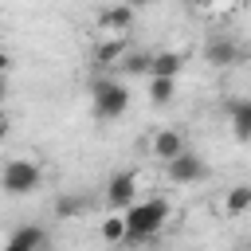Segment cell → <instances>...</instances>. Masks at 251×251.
<instances>
[{
	"mask_svg": "<svg viewBox=\"0 0 251 251\" xmlns=\"http://www.w3.org/2000/svg\"><path fill=\"white\" fill-rule=\"evenodd\" d=\"M184 145H188V141H184V133H180V129H173V126H161V129L149 137V153H153L157 161H169V157H176Z\"/></svg>",
	"mask_w": 251,
	"mask_h": 251,
	"instance_id": "cell-9",
	"label": "cell"
},
{
	"mask_svg": "<svg viewBox=\"0 0 251 251\" xmlns=\"http://www.w3.org/2000/svg\"><path fill=\"white\" fill-rule=\"evenodd\" d=\"M126 4H129V8H133V12H137V8H149V4H153V0H126Z\"/></svg>",
	"mask_w": 251,
	"mask_h": 251,
	"instance_id": "cell-18",
	"label": "cell"
},
{
	"mask_svg": "<svg viewBox=\"0 0 251 251\" xmlns=\"http://www.w3.org/2000/svg\"><path fill=\"white\" fill-rule=\"evenodd\" d=\"M90 106H94V118H102V122L122 118V114L129 110V90H126V82H118L114 75L94 78V82H90Z\"/></svg>",
	"mask_w": 251,
	"mask_h": 251,
	"instance_id": "cell-3",
	"label": "cell"
},
{
	"mask_svg": "<svg viewBox=\"0 0 251 251\" xmlns=\"http://www.w3.org/2000/svg\"><path fill=\"white\" fill-rule=\"evenodd\" d=\"M133 27V8L129 4H114V8H102L98 20H94V39L98 35H126Z\"/></svg>",
	"mask_w": 251,
	"mask_h": 251,
	"instance_id": "cell-5",
	"label": "cell"
},
{
	"mask_svg": "<svg viewBox=\"0 0 251 251\" xmlns=\"http://www.w3.org/2000/svg\"><path fill=\"white\" fill-rule=\"evenodd\" d=\"M224 212H227L231 220L247 216V212H251V184H231V192L224 196Z\"/></svg>",
	"mask_w": 251,
	"mask_h": 251,
	"instance_id": "cell-12",
	"label": "cell"
},
{
	"mask_svg": "<svg viewBox=\"0 0 251 251\" xmlns=\"http://www.w3.org/2000/svg\"><path fill=\"white\" fill-rule=\"evenodd\" d=\"M204 59L212 63V67H235V63H243V47L231 39V35H212L208 43H204Z\"/></svg>",
	"mask_w": 251,
	"mask_h": 251,
	"instance_id": "cell-7",
	"label": "cell"
},
{
	"mask_svg": "<svg viewBox=\"0 0 251 251\" xmlns=\"http://www.w3.org/2000/svg\"><path fill=\"white\" fill-rule=\"evenodd\" d=\"M8 67H12V59H8V51H0V75H8Z\"/></svg>",
	"mask_w": 251,
	"mask_h": 251,
	"instance_id": "cell-17",
	"label": "cell"
},
{
	"mask_svg": "<svg viewBox=\"0 0 251 251\" xmlns=\"http://www.w3.org/2000/svg\"><path fill=\"white\" fill-rule=\"evenodd\" d=\"M47 243H51V235H47V227H39V224H24V227H16V231L4 239L8 251H43Z\"/></svg>",
	"mask_w": 251,
	"mask_h": 251,
	"instance_id": "cell-8",
	"label": "cell"
},
{
	"mask_svg": "<svg viewBox=\"0 0 251 251\" xmlns=\"http://www.w3.org/2000/svg\"><path fill=\"white\" fill-rule=\"evenodd\" d=\"M176 94V78H165V75H149V102L153 106H169Z\"/></svg>",
	"mask_w": 251,
	"mask_h": 251,
	"instance_id": "cell-13",
	"label": "cell"
},
{
	"mask_svg": "<svg viewBox=\"0 0 251 251\" xmlns=\"http://www.w3.org/2000/svg\"><path fill=\"white\" fill-rule=\"evenodd\" d=\"M98 235H102V243H110V247L126 243V220H122V216H110V220H102V224H98Z\"/></svg>",
	"mask_w": 251,
	"mask_h": 251,
	"instance_id": "cell-14",
	"label": "cell"
},
{
	"mask_svg": "<svg viewBox=\"0 0 251 251\" xmlns=\"http://www.w3.org/2000/svg\"><path fill=\"white\" fill-rule=\"evenodd\" d=\"M4 137H8V118L0 114V141H4Z\"/></svg>",
	"mask_w": 251,
	"mask_h": 251,
	"instance_id": "cell-19",
	"label": "cell"
},
{
	"mask_svg": "<svg viewBox=\"0 0 251 251\" xmlns=\"http://www.w3.org/2000/svg\"><path fill=\"white\" fill-rule=\"evenodd\" d=\"M169 200L165 196H153V200H133L122 208V220H126V243H145L153 239L165 224H169Z\"/></svg>",
	"mask_w": 251,
	"mask_h": 251,
	"instance_id": "cell-1",
	"label": "cell"
},
{
	"mask_svg": "<svg viewBox=\"0 0 251 251\" xmlns=\"http://www.w3.org/2000/svg\"><path fill=\"white\" fill-rule=\"evenodd\" d=\"M8 98V82H4V75H0V102Z\"/></svg>",
	"mask_w": 251,
	"mask_h": 251,
	"instance_id": "cell-20",
	"label": "cell"
},
{
	"mask_svg": "<svg viewBox=\"0 0 251 251\" xmlns=\"http://www.w3.org/2000/svg\"><path fill=\"white\" fill-rule=\"evenodd\" d=\"M180 71H184V55H176V51H157V55H149V63H145V75L176 78Z\"/></svg>",
	"mask_w": 251,
	"mask_h": 251,
	"instance_id": "cell-10",
	"label": "cell"
},
{
	"mask_svg": "<svg viewBox=\"0 0 251 251\" xmlns=\"http://www.w3.org/2000/svg\"><path fill=\"white\" fill-rule=\"evenodd\" d=\"M43 184V165L35 157H8L0 165V188L8 196H31Z\"/></svg>",
	"mask_w": 251,
	"mask_h": 251,
	"instance_id": "cell-2",
	"label": "cell"
},
{
	"mask_svg": "<svg viewBox=\"0 0 251 251\" xmlns=\"http://www.w3.org/2000/svg\"><path fill=\"white\" fill-rule=\"evenodd\" d=\"M161 165H165V176H169L173 184H196V180H204V176H208V165H204V157H196L188 145H184L176 157L161 161Z\"/></svg>",
	"mask_w": 251,
	"mask_h": 251,
	"instance_id": "cell-4",
	"label": "cell"
},
{
	"mask_svg": "<svg viewBox=\"0 0 251 251\" xmlns=\"http://www.w3.org/2000/svg\"><path fill=\"white\" fill-rule=\"evenodd\" d=\"M133 200H137V173H129V169L114 173V176L106 180V204H110L114 212H122V208L133 204Z\"/></svg>",
	"mask_w": 251,
	"mask_h": 251,
	"instance_id": "cell-6",
	"label": "cell"
},
{
	"mask_svg": "<svg viewBox=\"0 0 251 251\" xmlns=\"http://www.w3.org/2000/svg\"><path fill=\"white\" fill-rule=\"evenodd\" d=\"M227 114H231V133H235V141H251V102L247 98H235L231 106H227Z\"/></svg>",
	"mask_w": 251,
	"mask_h": 251,
	"instance_id": "cell-11",
	"label": "cell"
},
{
	"mask_svg": "<svg viewBox=\"0 0 251 251\" xmlns=\"http://www.w3.org/2000/svg\"><path fill=\"white\" fill-rule=\"evenodd\" d=\"M55 212H59L63 220H67V216H78V212H82V200H78V196H59V200H55Z\"/></svg>",
	"mask_w": 251,
	"mask_h": 251,
	"instance_id": "cell-16",
	"label": "cell"
},
{
	"mask_svg": "<svg viewBox=\"0 0 251 251\" xmlns=\"http://www.w3.org/2000/svg\"><path fill=\"white\" fill-rule=\"evenodd\" d=\"M145 63H149V55H141V51H122V59L114 63V71H122V75H141L145 71Z\"/></svg>",
	"mask_w": 251,
	"mask_h": 251,
	"instance_id": "cell-15",
	"label": "cell"
}]
</instances>
